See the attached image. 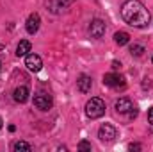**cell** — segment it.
Returning a JSON list of instances; mask_svg holds the SVG:
<instances>
[{
  "mask_svg": "<svg viewBox=\"0 0 153 152\" xmlns=\"http://www.w3.org/2000/svg\"><path fill=\"white\" fill-rule=\"evenodd\" d=\"M2 50H4V45H2V43H0V52H2Z\"/></svg>",
  "mask_w": 153,
  "mask_h": 152,
  "instance_id": "cell-22",
  "label": "cell"
},
{
  "mask_svg": "<svg viewBox=\"0 0 153 152\" xmlns=\"http://www.w3.org/2000/svg\"><path fill=\"white\" fill-rule=\"evenodd\" d=\"M143 52H144V47H141V45H132L130 47V54L135 56V57H141Z\"/></svg>",
  "mask_w": 153,
  "mask_h": 152,
  "instance_id": "cell-16",
  "label": "cell"
},
{
  "mask_svg": "<svg viewBox=\"0 0 153 152\" xmlns=\"http://www.w3.org/2000/svg\"><path fill=\"white\" fill-rule=\"evenodd\" d=\"M103 84L109 88H125V77L117 74H105L103 75Z\"/></svg>",
  "mask_w": 153,
  "mask_h": 152,
  "instance_id": "cell-6",
  "label": "cell"
},
{
  "mask_svg": "<svg viewBox=\"0 0 153 152\" xmlns=\"http://www.w3.org/2000/svg\"><path fill=\"white\" fill-rule=\"evenodd\" d=\"M46 5H48V9H50L52 13H61V11L66 7V4H64L62 0H48Z\"/></svg>",
  "mask_w": 153,
  "mask_h": 152,
  "instance_id": "cell-13",
  "label": "cell"
},
{
  "mask_svg": "<svg viewBox=\"0 0 153 152\" xmlns=\"http://www.w3.org/2000/svg\"><path fill=\"white\" fill-rule=\"evenodd\" d=\"M93 147H91V143L89 141H80L78 143V150H91Z\"/></svg>",
  "mask_w": 153,
  "mask_h": 152,
  "instance_id": "cell-17",
  "label": "cell"
},
{
  "mask_svg": "<svg viewBox=\"0 0 153 152\" xmlns=\"http://www.w3.org/2000/svg\"><path fill=\"white\" fill-rule=\"evenodd\" d=\"M0 129H2V118H0Z\"/></svg>",
  "mask_w": 153,
  "mask_h": 152,
  "instance_id": "cell-23",
  "label": "cell"
},
{
  "mask_svg": "<svg viewBox=\"0 0 153 152\" xmlns=\"http://www.w3.org/2000/svg\"><path fill=\"white\" fill-rule=\"evenodd\" d=\"M116 136H117V132H116L114 125H111V123H103V125L100 127V131H98V138H100L103 143L114 141Z\"/></svg>",
  "mask_w": 153,
  "mask_h": 152,
  "instance_id": "cell-4",
  "label": "cell"
},
{
  "mask_svg": "<svg viewBox=\"0 0 153 152\" xmlns=\"http://www.w3.org/2000/svg\"><path fill=\"white\" fill-rule=\"evenodd\" d=\"M25 66L30 70V72H39L43 68V61L38 54H27L25 56Z\"/></svg>",
  "mask_w": 153,
  "mask_h": 152,
  "instance_id": "cell-8",
  "label": "cell"
},
{
  "mask_svg": "<svg viewBox=\"0 0 153 152\" xmlns=\"http://www.w3.org/2000/svg\"><path fill=\"white\" fill-rule=\"evenodd\" d=\"M114 41L119 45V47H123V45H126V43L130 41V36H128V32L119 31V32H116V34H114Z\"/></svg>",
  "mask_w": 153,
  "mask_h": 152,
  "instance_id": "cell-14",
  "label": "cell"
},
{
  "mask_svg": "<svg viewBox=\"0 0 153 152\" xmlns=\"http://www.w3.org/2000/svg\"><path fill=\"white\" fill-rule=\"evenodd\" d=\"M116 111H117V114H128V118L137 116V109H135L134 102L130 99H126V97H123V99H119L116 102Z\"/></svg>",
  "mask_w": 153,
  "mask_h": 152,
  "instance_id": "cell-3",
  "label": "cell"
},
{
  "mask_svg": "<svg viewBox=\"0 0 153 152\" xmlns=\"http://www.w3.org/2000/svg\"><path fill=\"white\" fill-rule=\"evenodd\" d=\"M148 122H150V123L153 125V108L150 109V111H148Z\"/></svg>",
  "mask_w": 153,
  "mask_h": 152,
  "instance_id": "cell-20",
  "label": "cell"
},
{
  "mask_svg": "<svg viewBox=\"0 0 153 152\" xmlns=\"http://www.w3.org/2000/svg\"><path fill=\"white\" fill-rule=\"evenodd\" d=\"M152 61H153V59H152Z\"/></svg>",
  "mask_w": 153,
  "mask_h": 152,
  "instance_id": "cell-25",
  "label": "cell"
},
{
  "mask_svg": "<svg viewBox=\"0 0 153 152\" xmlns=\"http://www.w3.org/2000/svg\"><path fill=\"white\" fill-rule=\"evenodd\" d=\"M13 149H14V150L16 152H30V145H29V143H27V141H16V143H14V145H13Z\"/></svg>",
  "mask_w": 153,
  "mask_h": 152,
  "instance_id": "cell-15",
  "label": "cell"
},
{
  "mask_svg": "<svg viewBox=\"0 0 153 152\" xmlns=\"http://www.w3.org/2000/svg\"><path fill=\"white\" fill-rule=\"evenodd\" d=\"M85 114L91 118V120H96V118H102L105 114V102L98 97L91 99L87 104H85Z\"/></svg>",
  "mask_w": 153,
  "mask_h": 152,
  "instance_id": "cell-2",
  "label": "cell"
},
{
  "mask_svg": "<svg viewBox=\"0 0 153 152\" xmlns=\"http://www.w3.org/2000/svg\"><path fill=\"white\" fill-rule=\"evenodd\" d=\"M128 149L130 150H141V145L139 143H132V145H128Z\"/></svg>",
  "mask_w": 153,
  "mask_h": 152,
  "instance_id": "cell-18",
  "label": "cell"
},
{
  "mask_svg": "<svg viewBox=\"0 0 153 152\" xmlns=\"http://www.w3.org/2000/svg\"><path fill=\"white\" fill-rule=\"evenodd\" d=\"M103 34H105V23L102 20H93L89 25V36L94 39H100L103 38Z\"/></svg>",
  "mask_w": 153,
  "mask_h": 152,
  "instance_id": "cell-7",
  "label": "cell"
},
{
  "mask_svg": "<svg viewBox=\"0 0 153 152\" xmlns=\"http://www.w3.org/2000/svg\"><path fill=\"white\" fill-rule=\"evenodd\" d=\"M91 84H93V81H91L89 75H80L78 81H76V86H78V90L82 93H89L91 91Z\"/></svg>",
  "mask_w": 153,
  "mask_h": 152,
  "instance_id": "cell-11",
  "label": "cell"
},
{
  "mask_svg": "<svg viewBox=\"0 0 153 152\" xmlns=\"http://www.w3.org/2000/svg\"><path fill=\"white\" fill-rule=\"evenodd\" d=\"M0 68H2V63H0Z\"/></svg>",
  "mask_w": 153,
  "mask_h": 152,
  "instance_id": "cell-24",
  "label": "cell"
},
{
  "mask_svg": "<svg viewBox=\"0 0 153 152\" xmlns=\"http://www.w3.org/2000/svg\"><path fill=\"white\" fill-rule=\"evenodd\" d=\"M121 68V63L119 61H112V70H119Z\"/></svg>",
  "mask_w": 153,
  "mask_h": 152,
  "instance_id": "cell-19",
  "label": "cell"
},
{
  "mask_svg": "<svg viewBox=\"0 0 153 152\" xmlns=\"http://www.w3.org/2000/svg\"><path fill=\"white\" fill-rule=\"evenodd\" d=\"M30 48H32L30 41L22 39V41L18 43V47H16V56H18V57H23V56H27V54L30 52Z\"/></svg>",
  "mask_w": 153,
  "mask_h": 152,
  "instance_id": "cell-12",
  "label": "cell"
},
{
  "mask_svg": "<svg viewBox=\"0 0 153 152\" xmlns=\"http://www.w3.org/2000/svg\"><path fill=\"white\" fill-rule=\"evenodd\" d=\"M34 106L41 109V111H48L52 106H53V100H52V97L50 95H46V93H39L34 97Z\"/></svg>",
  "mask_w": 153,
  "mask_h": 152,
  "instance_id": "cell-5",
  "label": "cell"
},
{
  "mask_svg": "<svg viewBox=\"0 0 153 152\" xmlns=\"http://www.w3.org/2000/svg\"><path fill=\"white\" fill-rule=\"evenodd\" d=\"M39 23H41V18H39L38 13H32L29 18H27V23H25V29L29 34H36L39 31Z\"/></svg>",
  "mask_w": 153,
  "mask_h": 152,
  "instance_id": "cell-9",
  "label": "cell"
},
{
  "mask_svg": "<svg viewBox=\"0 0 153 152\" xmlns=\"http://www.w3.org/2000/svg\"><path fill=\"white\" fill-rule=\"evenodd\" d=\"M121 16L128 25L137 29H143L150 23V13L146 5L139 0H126L121 5Z\"/></svg>",
  "mask_w": 153,
  "mask_h": 152,
  "instance_id": "cell-1",
  "label": "cell"
},
{
  "mask_svg": "<svg viewBox=\"0 0 153 152\" xmlns=\"http://www.w3.org/2000/svg\"><path fill=\"white\" fill-rule=\"evenodd\" d=\"M29 95H30L29 88H27V86H20V88H16V90H14L13 99H14L16 102H20V104H23V102H27V100H29Z\"/></svg>",
  "mask_w": 153,
  "mask_h": 152,
  "instance_id": "cell-10",
  "label": "cell"
},
{
  "mask_svg": "<svg viewBox=\"0 0 153 152\" xmlns=\"http://www.w3.org/2000/svg\"><path fill=\"white\" fill-rule=\"evenodd\" d=\"M62 2H64V4H66V5H68V4H71V2H73V0H62Z\"/></svg>",
  "mask_w": 153,
  "mask_h": 152,
  "instance_id": "cell-21",
  "label": "cell"
}]
</instances>
